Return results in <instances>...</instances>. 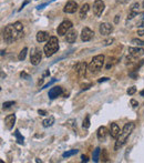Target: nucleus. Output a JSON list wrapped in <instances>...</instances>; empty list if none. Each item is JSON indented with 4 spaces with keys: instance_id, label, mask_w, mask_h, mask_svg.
Masks as SVG:
<instances>
[{
    "instance_id": "obj_1",
    "label": "nucleus",
    "mask_w": 144,
    "mask_h": 163,
    "mask_svg": "<svg viewBox=\"0 0 144 163\" xmlns=\"http://www.w3.org/2000/svg\"><path fill=\"white\" fill-rule=\"evenodd\" d=\"M23 36V25L17 21L13 25H9L3 30V40L7 43H12L13 41L20 39Z\"/></svg>"
},
{
    "instance_id": "obj_2",
    "label": "nucleus",
    "mask_w": 144,
    "mask_h": 163,
    "mask_svg": "<svg viewBox=\"0 0 144 163\" xmlns=\"http://www.w3.org/2000/svg\"><path fill=\"white\" fill-rule=\"evenodd\" d=\"M134 127H135V124H134L133 122L125 123V125L123 127V129H122V131L120 133V135L118 136V139H116V141H115L114 150H119V149H121V148L123 146L124 143L126 142V140H127L129 136L131 135V133L133 132Z\"/></svg>"
},
{
    "instance_id": "obj_3",
    "label": "nucleus",
    "mask_w": 144,
    "mask_h": 163,
    "mask_svg": "<svg viewBox=\"0 0 144 163\" xmlns=\"http://www.w3.org/2000/svg\"><path fill=\"white\" fill-rule=\"evenodd\" d=\"M104 60H105V57L103 54H98V56L93 57V59L88 66V70L92 74L99 73L100 70L102 69L103 64H104Z\"/></svg>"
},
{
    "instance_id": "obj_4",
    "label": "nucleus",
    "mask_w": 144,
    "mask_h": 163,
    "mask_svg": "<svg viewBox=\"0 0 144 163\" xmlns=\"http://www.w3.org/2000/svg\"><path fill=\"white\" fill-rule=\"evenodd\" d=\"M59 50V41H58V38L57 37H50L49 40H48V43L44 46L43 48V52L46 54V57H52L55 52H58Z\"/></svg>"
},
{
    "instance_id": "obj_5",
    "label": "nucleus",
    "mask_w": 144,
    "mask_h": 163,
    "mask_svg": "<svg viewBox=\"0 0 144 163\" xmlns=\"http://www.w3.org/2000/svg\"><path fill=\"white\" fill-rule=\"evenodd\" d=\"M72 22L70 20H64L62 21L61 23L58 26V29H57V32L59 36H65L69 31L71 30L72 28Z\"/></svg>"
},
{
    "instance_id": "obj_6",
    "label": "nucleus",
    "mask_w": 144,
    "mask_h": 163,
    "mask_svg": "<svg viewBox=\"0 0 144 163\" xmlns=\"http://www.w3.org/2000/svg\"><path fill=\"white\" fill-rule=\"evenodd\" d=\"M42 59V51L40 48H34L33 52L31 53V57H30V62L31 64L33 66H38L40 62H41Z\"/></svg>"
},
{
    "instance_id": "obj_7",
    "label": "nucleus",
    "mask_w": 144,
    "mask_h": 163,
    "mask_svg": "<svg viewBox=\"0 0 144 163\" xmlns=\"http://www.w3.org/2000/svg\"><path fill=\"white\" fill-rule=\"evenodd\" d=\"M105 8V3L103 2L102 0H95L93 3V13L95 17H100L104 11Z\"/></svg>"
},
{
    "instance_id": "obj_8",
    "label": "nucleus",
    "mask_w": 144,
    "mask_h": 163,
    "mask_svg": "<svg viewBox=\"0 0 144 163\" xmlns=\"http://www.w3.org/2000/svg\"><path fill=\"white\" fill-rule=\"evenodd\" d=\"M74 70L77 71L79 78H84L87 74V70H88V66L85 62H78L77 66L74 67Z\"/></svg>"
},
{
    "instance_id": "obj_9",
    "label": "nucleus",
    "mask_w": 144,
    "mask_h": 163,
    "mask_svg": "<svg viewBox=\"0 0 144 163\" xmlns=\"http://www.w3.org/2000/svg\"><path fill=\"white\" fill-rule=\"evenodd\" d=\"M78 8H79L78 3H77L75 1H73V0H70V1H68L67 5L64 6L63 11H64L65 13H74L75 11L78 10Z\"/></svg>"
},
{
    "instance_id": "obj_10",
    "label": "nucleus",
    "mask_w": 144,
    "mask_h": 163,
    "mask_svg": "<svg viewBox=\"0 0 144 163\" xmlns=\"http://www.w3.org/2000/svg\"><path fill=\"white\" fill-rule=\"evenodd\" d=\"M99 31H100V33H101L102 36H108V34H110V33L113 31V26H112L111 23L103 22V23L100 25V27H99Z\"/></svg>"
},
{
    "instance_id": "obj_11",
    "label": "nucleus",
    "mask_w": 144,
    "mask_h": 163,
    "mask_svg": "<svg viewBox=\"0 0 144 163\" xmlns=\"http://www.w3.org/2000/svg\"><path fill=\"white\" fill-rule=\"evenodd\" d=\"M109 133H110V131H108V129H106L105 127H100V128L98 129V132H96L98 140H99L100 142H105Z\"/></svg>"
},
{
    "instance_id": "obj_12",
    "label": "nucleus",
    "mask_w": 144,
    "mask_h": 163,
    "mask_svg": "<svg viewBox=\"0 0 144 163\" xmlns=\"http://www.w3.org/2000/svg\"><path fill=\"white\" fill-rule=\"evenodd\" d=\"M93 36H94V32H93L90 28H88V27L83 28L82 31H81V39H82V41H84V42L90 41L93 38Z\"/></svg>"
},
{
    "instance_id": "obj_13",
    "label": "nucleus",
    "mask_w": 144,
    "mask_h": 163,
    "mask_svg": "<svg viewBox=\"0 0 144 163\" xmlns=\"http://www.w3.org/2000/svg\"><path fill=\"white\" fill-rule=\"evenodd\" d=\"M109 131H110L111 138H113V139L116 140L122 130H120V127H119L116 123H111V127H110V130H109Z\"/></svg>"
},
{
    "instance_id": "obj_14",
    "label": "nucleus",
    "mask_w": 144,
    "mask_h": 163,
    "mask_svg": "<svg viewBox=\"0 0 144 163\" xmlns=\"http://www.w3.org/2000/svg\"><path fill=\"white\" fill-rule=\"evenodd\" d=\"M62 94V88L61 87H53L50 89V91H49V98L53 100V99H55V98H58V97H60Z\"/></svg>"
},
{
    "instance_id": "obj_15",
    "label": "nucleus",
    "mask_w": 144,
    "mask_h": 163,
    "mask_svg": "<svg viewBox=\"0 0 144 163\" xmlns=\"http://www.w3.org/2000/svg\"><path fill=\"white\" fill-rule=\"evenodd\" d=\"M127 52L130 56H132L134 58H137V57H141L144 53V50L141 48H137V47H130L127 49Z\"/></svg>"
},
{
    "instance_id": "obj_16",
    "label": "nucleus",
    "mask_w": 144,
    "mask_h": 163,
    "mask_svg": "<svg viewBox=\"0 0 144 163\" xmlns=\"http://www.w3.org/2000/svg\"><path fill=\"white\" fill-rule=\"evenodd\" d=\"M15 123H16V115L15 114H9L5 118V124H6L8 130H11L13 128Z\"/></svg>"
},
{
    "instance_id": "obj_17",
    "label": "nucleus",
    "mask_w": 144,
    "mask_h": 163,
    "mask_svg": "<svg viewBox=\"0 0 144 163\" xmlns=\"http://www.w3.org/2000/svg\"><path fill=\"white\" fill-rule=\"evenodd\" d=\"M77 38H78V33H77V31L73 30V29H71V30L65 34V40H67L68 43H73V42H75Z\"/></svg>"
},
{
    "instance_id": "obj_18",
    "label": "nucleus",
    "mask_w": 144,
    "mask_h": 163,
    "mask_svg": "<svg viewBox=\"0 0 144 163\" xmlns=\"http://www.w3.org/2000/svg\"><path fill=\"white\" fill-rule=\"evenodd\" d=\"M49 33L46 31H39L37 33V41L38 42H44V41L49 40Z\"/></svg>"
},
{
    "instance_id": "obj_19",
    "label": "nucleus",
    "mask_w": 144,
    "mask_h": 163,
    "mask_svg": "<svg viewBox=\"0 0 144 163\" xmlns=\"http://www.w3.org/2000/svg\"><path fill=\"white\" fill-rule=\"evenodd\" d=\"M89 10H90V6H89L88 3H83L82 7L80 8V18H81V19H84V18L87 17Z\"/></svg>"
},
{
    "instance_id": "obj_20",
    "label": "nucleus",
    "mask_w": 144,
    "mask_h": 163,
    "mask_svg": "<svg viewBox=\"0 0 144 163\" xmlns=\"http://www.w3.org/2000/svg\"><path fill=\"white\" fill-rule=\"evenodd\" d=\"M53 123H54V117L50 115L49 118H47L42 121V125H43V128H49V127L53 125Z\"/></svg>"
},
{
    "instance_id": "obj_21",
    "label": "nucleus",
    "mask_w": 144,
    "mask_h": 163,
    "mask_svg": "<svg viewBox=\"0 0 144 163\" xmlns=\"http://www.w3.org/2000/svg\"><path fill=\"white\" fill-rule=\"evenodd\" d=\"M100 154H101V149L100 148H95L94 151H93V162H99V159H100Z\"/></svg>"
},
{
    "instance_id": "obj_22",
    "label": "nucleus",
    "mask_w": 144,
    "mask_h": 163,
    "mask_svg": "<svg viewBox=\"0 0 144 163\" xmlns=\"http://www.w3.org/2000/svg\"><path fill=\"white\" fill-rule=\"evenodd\" d=\"M27 52H28V48H27V47H24V48L20 51V53H19V56H18V59H19L20 61H23V60L26 59Z\"/></svg>"
},
{
    "instance_id": "obj_23",
    "label": "nucleus",
    "mask_w": 144,
    "mask_h": 163,
    "mask_svg": "<svg viewBox=\"0 0 144 163\" xmlns=\"http://www.w3.org/2000/svg\"><path fill=\"white\" fill-rule=\"evenodd\" d=\"M15 136H16L17 142L19 143V144H23V140H24V138L20 134L19 130H16V131H15Z\"/></svg>"
},
{
    "instance_id": "obj_24",
    "label": "nucleus",
    "mask_w": 144,
    "mask_h": 163,
    "mask_svg": "<svg viewBox=\"0 0 144 163\" xmlns=\"http://www.w3.org/2000/svg\"><path fill=\"white\" fill-rule=\"evenodd\" d=\"M82 127L84 128V129H89V128H90V115H89V114L84 118L83 123H82Z\"/></svg>"
},
{
    "instance_id": "obj_25",
    "label": "nucleus",
    "mask_w": 144,
    "mask_h": 163,
    "mask_svg": "<svg viewBox=\"0 0 144 163\" xmlns=\"http://www.w3.org/2000/svg\"><path fill=\"white\" fill-rule=\"evenodd\" d=\"M15 104H16V102H15V101L3 102V103H2V109H3V110H7V109L11 108V107H12V105H15Z\"/></svg>"
},
{
    "instance_id": "obj_26",
    "label": "nucleus",
    "mask_w": 144,
    "mask_h": 163,
    "mask_svg": "<svg viewBox=\"0 0 144 163\" xmlns=\"http://www.w3.org/2000/svg\"><path fill=\"white\" fill-rule=\"evenodd\" d=\"M78 152H79V150H70V151H67V152L63 153L62 156H63V158H69V156H72V155H74V154H77Z\"/></svg>"
},
{
    "instance_id": "obj_27",
    "label": "nucleus",
    "mask_w": 144,
    "mask_h": 163,
    "mask_svg": "<svg viewBox=\"0 0 144 163\" xmlns=\"http://www.w3.org/2000/svg\"><path fill=\"white\" fill-rule=\"evenodd\" d=\"M131 42L133 43L134 46H136V47H142V46H144V40L137 39V38H135V39H132V41H131Z\"/></svg>"
},
{
    "instance_id": "obj_28",
    "label": "nucleus",
    "mask_w": 144,
    "mask_h": 163,
    "mask_svg": "<svg viewBox=\"0 0 144 163\" xmlns=\"http://www.w3.org/2000/svg\"><path fill=\"white\" fill-rule=\"evenodd\" d=\"M102 161L103 162H108L109 161V153L106 149H103L102 150Z\"/></svg>"
},
{
    "instance_id": "obj_29",
    "label": "nucleus",
    "mask_w": 144,
    "mask_h": 163,
    "mask_svg": "<svg viewBox=\"0 0 144 163\" xmlns=\"http://www.w3.org/2000/svg\"><path fill=\"white\" fill-rule=\"evenodd\" d=\"M135 92H136V88L135 87H131V88L127 89V94L129 95H133Z\"/></svg>"
},
{
    "instance_id": "obj_30",
    "label": "nucleus",
    "mask_w": 144,
    "mask_h": 163,
    "mask_svg": "<svg viewBox=\"0 0 144 163\" xmlns=\"http://www.w3.org/2000/svg\"><path fill=\"white\" fill-rule=\"evenodd\" d=\"M68 125H70V127H73V129H77V123H75V120H69L68 122H67Z\"/></svg>"
},
{
    "instance_id": "obj_31",
    "label": "nucleus",
    "mask_w": 144,
    "mask_h": 163,
    "mask_svg": "<svg viewBox=\"0 0 144 163\" xmlns=\"http://www.w3.org/2000/svg\"><path fill=\"white\" fill-rule=\"evenodd\" d=\"M139 7H140L139 2H134L133 5L131 6V11H136L137 9H139Z\"/></svg>"
},
{
    "instance_id": "obj_32",
    "label": "nucleus",
    "mask_w": 144,
    "mask_h": 163,
    "mask_svg": "<svg viewBox=\"0 0 144 163\" xmlns=\"http://www.w3.org/2000/svg\"><path fill=\"white\" fill-rule=\"evenodd\" d=\"M135 16H137V11H131V13L127 16V19L131 20V19H133Z\"/></svg>"
},
{
    "instance_id": "obj_33",
    "label": "nucleus",
    "mask_w": 144,
    "mask_h": 163,
    "mask_svg": "<svg viewBox=\"0 0 144 163\" xmlns=\"http://www.w3.org/2000/svg\"><path fill=\"white\" fill-rule=\"evenodd\" d=\"M20 77L22 78V79H26V80L30 79V76H29L28 73H26V72H21V73H20Z\"/></svg>"
},
{
    "instance_id": "obj_34",
    "label": "nucleus",
    "mask_w": 144,
    "mask_h": 163,
    "mask_svg": "<svg viewBox=\"0 0 144 163\" xmlns=\"http://www.w3.org/2000/svg\"><path fill=\"white\" fill-rule=\"evenodd\" d=\"M57 81V79H52L51 81L49 82V83H47V84H44V85H43V87H42L41 89H46V88H48V87H49V85H51L52 83H54V82Z\"/></svg>"
},
{
    "instance_id": "obj_35",
    "label": "nucleus",
    "mask_w": 144,
    "mask_h": 163,
    "mask_svg": "<svg viewBox=\"0 0 144 163\" xmlns=\"http://www.w3.org/2000/svg\"><path fill=\"white\" fill-rule=\"evenodd\" d=\"M29 2H30V0H24V2H23V3L21 5V8L19 9V11L22 10V9H23V8H24V7H26V6H27V5L29 3Z\"/></svg>"
},
{
    "instance_id": "obj_36",
    "label": "nucleus",
    "mask_w": 144,
    "mask_h": 163,
    "mask_svg": "<svg viewBox=\"0 0 144 163\" xmlns=\"http://www.w3.org/2000/svg\"><path fill=\"white\" fill-rule=\"evenodd\" d=\"M113 41H114L113 38H111V39H108V40L104 41V46H109V44H111Z\"/></svg>"
},
{
    "instance_id": "obj_37",
    "label": "nucleus",
    "mask_w": 144,
    "mask_h": 163,
    "mask_svg": "<svg viewBox=\"0 0 144 163\" xmlns=\"http://www.w3.org/2000/svg\"><path fill=\"white\" fill-rule=\"evenodd\" d=\"M131 104H132L133 108H136V107L139 105V102L136 101V100H134V99H132V100H131Z\"/></svg>"
},
{
    "instance_id": "obj_38",
    "label": "nucleus",
    "mask_w": 144,
    "mask_h": 163,
    "mask_svg": "<svg viewBox=\"0 0 144 163\" xmlns=\"http://www.w3.org/2000/svg\"><path fill=\"white\" fill-rule=\"evenodd\" d=\"M81 159H82V162H88L89 161V158H88V155H81Z\"/></svg>"
},
{
    "instance_id": "obj_39",
    "label": "nucleus",
    "mask_w": 144,
    "mask_h": 163,
    "mask_svg": "<svg viewBox=\"0 0 144 163\" xmlns=\"http://www.w3.org/2000/svg\"><path fill=\"white\" fill-rule=\"evenodd\" d=\"M130 0H116V2L118 3H121V5H125V3H127Z\"/></svg>"
},
{
    "instance_id": "obj_40",
    "label": "nucleus",
    "mask_w": 144,
    "mask_h": 163,
    "mask_svg": "<svg viewBox=\"0 0 144 163\" xmlns=\"http://www.w3.org/2000/svg\"><path fill=\"white\" fill-rule=\"evenodd\" d=\"M38 113H39L40 115H46V114H47V111H46V110H40V109H39V110H38Z\"/></svg>"
},
{
    "instance_id": "obj_41",
    "label": "nucleus",
    "mask_w": 144,
    "mask_h": 163,
    "mask_svg": "<svg viewBox=\"0 0 144 163\" xmlns=\"http://www.w3.org/2000/svg\"><path fill=\"white\" fill-rule=\"evenodd\" d=\"M108 80H109V78H108V77H104V78H102V79H99V81L98 82H100V83H101V82L108 81Z\"/></svg>"
},
{
    "instance_id": "obj_42",
    "label": "nucleus",
    "mask_w": 144,
    "mask_h": 163,
    "mask_svg": "<svg viewBox=\"0 0 144 163\" xmlns=\"http://www.w3.org/2000/svg\"><path fill=\"white\" fill-rule=\"evenodd\" d=\"M47 5H48V3H43V5H41V6H38V7H37V9H38V10H40V9H42V8H44Z\"/></svg>"
},
{
    "instance_id": "obj_43",
    "label": "nucleus",
    "mask_w": 144,
    "mask_h": 163,
    "mask_svg": "<svg viewBox=\"0 0 144 163\" xmlns=\"http://www.w3.org/2000/svg\"><path fill=\"white\" fill-rule=\"evenodd\" d=\"M130 77H132L133 79H137V74H136V73H132V72H131V73H130Z\"/></svg>"
},
{
    "instance_id": "obj_44",
    "label": "nucleus",
    "mask_w": 144,
    "mask_h": 163,
    "mask_svg": "<svg viewBox=\"0 0 144 163\" xmlns=\"http://www.w3.org/2000/svg\"><path fill=\"white\" fill-rule=\"evenodd\" d=\"M137 34H140V36H144V30H139L137 31Z\"/></svg>"
},
{
    "instance_id": "obj_45",
    "label": "nucleus",
    "mask_w": 144,
    "mask_h": 163,
    "mask_svg": "<svg viewBox=\"0 0 144 163\" xmlns=\"http://www.w3.org/2000/svg\"><path fill=\"white\" fill-rule=\"evenodd\" d=\"M119 18H120V16H115V19H114V22H115V23L119 22Z\"/></svg>"
},
{
    "instance_id": "obj_46",
    "label": "nucleus",
    "mask_w": 144,
    "mask_h": 163,
    "mask_svg": "<svg viewBox=\"0 0 144 163\" xmlns=\"http://www.w3.org/2000/svg\"><path fill=\"white\" fill-rule=\"evenodd\" d=\"M48 74H49V71L44 72V74H43V77H46V76H48Z\"/></svg>"
},
{
    "instance_id": "obj_47",
    "label": "nucleus",
    "mask_w": 144,
    "mask_h": 163,
    "mask_svg": "<svg viewBox=\"0 0 144 163\" xmlns=\"http://www.w3.org/2000/svg\"><path fill=\"white\" fill-rule=\"evenodd\" d=\"M140 94H141L142 97H144V90H143V91H141V92H140Z\"/></svg>"
},
{
    "instance_id": "obj_48",
    "label": "nucleus",
    "mask_w": 144,
    "mask_h": 163,
    "mask_svg": "<svg viewBox=\"0 0 144 163\" xmlns=\"http://www.w3.org/2000/svg\"><path fill=\"white\" fill-rule=\"evenodd\" d=\"M141 16H142V19H143V20H144V12H143V13H142V15H141Z\"/></svg>"
}]
</instances>
